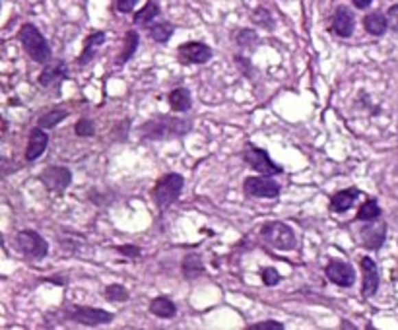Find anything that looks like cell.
<instances>
[{
  "label": "cell",
  "mask_w": 398,
  "mask_h": 330,
  "mask_svg": "<svg viewBox=\"0 0 398 330\" xmlns=\"http://www.w3.org/2000/svg\"><path fill=\"white\" fill-rule=\"evenodd\" d=\"M18 37L22 41L23 51L27 53V57L32 60H35V62H49L51 60V47L34 23H23Z\"/></svg>",
  "instance_id": "obj_1"
},
{
  "label": "cell",
  "mask_w": 398,
  "mask_h": 330,
  "mask_svg": "<svg viewBox=\"0 0 398 330\" xmlns=\"http://www.w3.org/2000/svg\"><path fill=\"white\" fill-rule=\"evenodd\" d=\"M183 185H185V179H183V175H179V173H169V175L161 177L156 182L154 191H152L154 202L158 204V208L163 210V208L173 204L181 196Z\"/></svg>",
  "instance_id": "obj_2"
},
{
  "label": "cell",
  "mask_w": 398,
  "mask_h": 330,
  "mask_svg": "<svg viewBox=\"0 0 398 330\" xmlns=\"http://www.w3.org/2000/svg\"><path fill=\"white\" fill-rule=\"evenodd\" d=\"M187 130H189V125L185 121L159 117V119H152V121H148L146 125L142 126V137L159 140V138L167 137H181Z\"/></svg>",
  "instance_id": "obj_3"
},
{
  "label": "cell",
  "mask_w": 398,
  "mask_h": 330,
  "mask_svg": "<svg viewBox=\"0 0 398 330\" xmlns=\"http://www.w3.org/2000/svg\"><path fill=\"white\" fill-rule=\"evenodd\" d=\"M262 237L270 247L278 250H294L297 245L294 229L290 228L288 224H282V222H272V224L264 226L262 228Z\"/></svg>",
  "instance_id": "obj_4"
},
{
  "label": "cell",
  "mask_w": 398,
  "mask_h": 330,
  "mask_svg": "<svg viewBox=\"0 0 398 330\" xmlns=\"http://www.w3.org/2000/svg\"><path fill=\"white\" fill-rule=\"evenodd\" d=\"M16 245H18V249L22 250L25 257H30V259H43V257H47V252H49L47 241L43 239L39 233L32 231V229H23V231H20V233L16 235Z\"/></svg>",
  "instance_id": "obj_5"
},
{
  "label": "cell",
  "mask_w": 398,
  "mask_h": 330,
  "mask_svg": "<svg viewBox=\"0 0 398 330\" xmlns=\"http://www.w3.org/2000/svg\"><path fill=\"white\" fill-rule=\"evenodd\" d=\"M41 182L45 185L51 193L60 194L69 189V185L72 182V173L67 167H60V165H53V167H47L41 171L39 175Z\"/></svg>",
  "instance_id": "obj_6"
},
{
  "label": "cell",
  "mask_w": 398,
  "mask_h": 330,
  "mask_svg": "<svg viewBox=\"0 0 398 330\" xmlns=\"http://www.w3.org/2000/svg\"><path fill=\"white\" fill-rule=\"evenodd\" d=\"M245 193L255 198H276L280 194V185L270 179V175L262 177H247L243 185Z\"/></svg>",
  "instance_id": "obj_7"
},
{
  "label": "cell",
  "mask_w": 398,
  "mask_h": 330,
  "mask_svg": "<svg viewBox=\"0 0 398 330\" xmlns=\"http://www.w3.org/2000/svg\"><path fill=\"white\" fill-rule=\"evenodd\" d=\"M70 320L80 322V325H86V327H100V325H109L113 322L115 315L113 313H107L103 309H93V307H74L69 311Z\"/></svg>",
  "instance_id": "obj_8"
},
{
  "label": "cell",
  "mask_w": 398,
  "mask_h": 330,
  "mask_svg": "<svg viewBox=\"0 0 398 330\" xmlns=\"http://www.w3.org/2000/svg\"><path fill=\"white\" fill-rule=\"evenodd\" d=\"M243 158H245V161L249 163L253 169L259 171L262 175H278V173H282V167L276 165V163L270 160V156L261 148L249 146V148L245 150Z\"/></svg>",
  "instance_id": "obj_9"
},
{
  "label": "cell",
  "mask_w": 398,
  "mask_h": 330,
  "mask_svg": "<svg viewBox=\"0 0 398 330\" xmlns=\"http://www.w3.org/2000/svg\"><path fill=\"white\" fill-rule=\"evenodd\" d=\"M177 55L185 64H204L212 58V49L200 41H191V43H183L177 49Z\"/></svg>",
  "instance_id": "obj_10"
},
{
  "label": "cell",
  "mask_w": 398,
  "mask_h": 330,
  "mask_svg": "<svg viewBox=\"0 0 398 330\" xmlns=\"http://www.w3.org/2000/svg\"><path fill=\"white\" fill-rule=\"evenodd\" d=\"M327 278L340 287H350L355 282V272L348 262L330 261L327 266Z\"/></svg>",
  "instance_id": "obj_11"
},
{
  "label": "cell",
  "mask_w": 398,
  "mask_h": 330,
  "mask_svg": "<svg viewBox=\"0 0 398 330\" xmlns=\"http://www.w3.org/2000/svg\"><path fill=\"white\" fill-rule=\"evenodd\" d=\"M385 239H387V226L385 224H367L362 229V243H364L365 249H381Z\"/></svg>",
  "instance_id": "obj_12"
},
{
  "label": "cell",
  "mask_w": 398,
  "mask_h": 330,
  "mask_svg": "<svg viewBox=\"0 0 398 330\" xmlns=\"http://www.w3.org/2000/svg\"><path fill=\"white\" fill-rule=\"evenodd\" d=\"M353 25H355V18H353L352 10H348L346 6L336 8L334 16H332V32L338 37H350L353 34Z\"/></svg>",
  "instance_id": "obj_13"
},
{
  "label": "cell",
  "mask_w": 398,
  "mask_h": 330,
  "mask_svg": "<svg viewBox=\"0 0 398 330\" xmlns=\"http://www.w3.org/2000/svg\"><path fill=\"white\" fill-rule=\"evenodd\" d=\"M362 272H364V290L362 294L364 297L375 296L377 290H379V270H377V264L373 259L364 257L362 259Z\"/></svg>",
  "instance_id": "obj_14"
},
{
  "label": "cell",
  "mask_w": 398,
  "mask_h": 330,
  "mask_svg": "<svg viewBox=\"0 0 398 330\" xmlns=\"http://www.w3.org/2000/svg\"><path fill=\"white\" fill-rule=\"evenodd\" d=\"M47 144H49V137L45 134V128H34L30 134V142H27V150H25V160L34 161L37 160L43 152H45Z\"/></svg>",
  "instance_id": "obj_15"
},
{
  "label": "cell",
  "mask_w": 398,
  "mask_h": 330,
  "mask_svg": "<svg viewBox=\"0 0 398 330\" xmlns=\"http://www.w3.org/2000/svg\"><path fill=\"white\" fill-rule=\"evenodd\" d=\"M67 72H69V69H67V64H65V62H60V60H57V62H51V64H49V67L41 72V74H39V84H41L43 88L57 86V84H60V82L67 78Z\"/></svg>",
  "instance_id": "obj_16"
},
{
  "label": "cell",
  "mask_w": 398,
  "mask_h": 330,
  "mask_svg": "<svg viewBox=\"0 0 398 330\" xmlns=\"http://www.w3.org/2000/svg\"><path fill=\"white\" fill-rule=\"evenodd\" d=\"M358 196H360V191H358V189H346V191H340V193H336L332 198H330V210L336 212V214L346 212V210L352 208L353 202L358 200Z\"/></svg>",
  "instance_id": "obj_17"
},
{
  "label": "cell",
  "mask_w": 398,
  "mask_h": 330,
  "mask_svg": "<svg viewBox=\"0 0 398 330\" xmlns=\"http://www.w3.org/2000/svg\"><path fill=\"white\" fill-rule=\"evenodd\" d=\"M364 25H365V32L371 35H375V37H381V35H385L388 27V20L385 14H381V12H373V14H367L364 18Z\"/></svg>",
  "instance_id": "obj_18"
},
{
  "label": "cell",
  "mask_w": 398,
  "mask_h": 330,
  "mask_svg": "<svg viewBox=\"0 0 398 330\" xmlns=\"http://www.w3.org/2000/svg\"><path fill=\"white\" fill-rule=\"evenodd\" d=\"M150 313L159 317V319H171V317H175L177 307H175V303L171 301L169 297L161 296L156 297V299L150 303Z\"/></svg>",
  "instance_id": "obj_19"
},
{
  "label": "cell",
  "mask_w": 398,
  "mask_h": 330,
  "mask_svg": "<svg viewBox=\"0 0 398 330\" xmlns=\"http://www.w3.org/2000/svg\"><path fill=\"white\" fill-rule=\"evenodd\" d=\"M103 41H105V34L103 32H95V34H91L88 39H86V47H84V51H82V55H80V64L84 67V64H88L93 55H95V51H97V47L103 45Z\"/></svg>",
  "instance_id": "obj_20"
},
{
  "label": "cell",
  "mask_w": 398,
  "mask_h": 330,
  "mask_svg": "<svg viewBox=\"0 0 398 330\" xmlns=\"http://www.w3.org/2000/svg\"><path fill=\"white\" fill-rule=\"evenodd\" d=\"M169 105L173 111L183 113L187 109H191V93L187 88H177L169 93Z\"/></svg>",
  "instance_id": "obj_21"
},
{
  "label": "cell",
  "mask_w": 398,
  "mask_h": 330,
  "mask_svg": "<svg viewBox=\"0 0 398 330\" xmlns=\"http://www.w3.org/2000/svg\"><path fill=\"white\" fill-rule=\"evenodd\" d=\"M137 49H138V34L137 32H128L125 37V49H123V53H121L119 58H117V64L121 67V64L128 62L130 57L137 53Z\"/></svg>",
  "instance_id": "obj_22"
},
{
  "label": "cell",
  "mask_w": 398,
  "mask_h": 330,
  "mask_svg": "<svg viewBox=\"0 0 398 330\" xmlns=\"http://www.w3.org/2000/svg\"><path fill=\"white\" fill-rule=\"evenodd\" d=\"M183 272H185V278H189V280H193L196 276H200V274H204V266H202V261L198 259V257H187L185 261H183Z\"/></svg>",
  "instance_id": "obj_23"
},
{
  "label": "cell",
  "mask_w": 398,
  "mask_h": 330,
  "mask_svg": "<svg viewBox=\"0 0 398 330\" xmlns=\"http://www.w3.org/2000/svg\"><path fill=\"white\" fill-rule=\"evenodd\" d=\"M69 117V111H65V109H55V111H49L45 113L41 119H39V126L41 128H53V126H57L58 123H62L65 119Z\"/></svg>",
  "instance_id": "obj_24"
},
{
  "label": "cell",
  "mask_w": 398,
  "mask_h": 330,
  "mask_svg": "<svg viewBox=\"0 0 398 330\" xmlns=\"http://www.w3.org/2000/svg\"><path fill=\"white\" fill-rule=\"evenodd\" d=\"M159 14V6L154 2V0H150L148 4L142 8L140 12L134 14V23H140V25H144V23H150L156 16Z\"/></svg>",
  "instance_id": "obj_25"
},
{
  "label": "cell",
  "mask_w": 398,
  "mask_h": 330,
  "mask_svg": "<svg viewBox=\"0 0 398 330\" xmlns=\"http://www.w3.org/2000/svg\"><path fill=\"white\" fill-rule=\"evenodd\" d=\"M381 216V208L377 204L375 200H367L362 204L360 212H358V220L360 222H373L377 217Z\"/></svg>",
  "instance_id": "obj_26"
},
{
  "label": "cell",
  "mask_w": 398,
  "mask_h": 330,
  "mask_svg": "<svg viewBox=\"0 0 398 330\" xmlns=\"http://www.w3.org/2000/svg\"><path fill=\"white\" fill-rule=\"evenodd\" d=\"M171 35H173V25L169 23H156L150 27V37L158 43H167Z\"/></svg>",
  "instance_id": "obj_27"
},
{
  "label": "cell",
  "mask_w": 398,
  "mask_h": 330,
  "mask_svg": "<svg viewBox=\"0 0 398 330\" xmlns=\"http://www.w3.org/2000/svg\"><path fill=\"white\" fill-rule=\"evenodd\" d=\"M105 297L109 299V301H126L128 299V292H126L125 285H107L105 287Z\"/></svg>",
  "instance_id": "obj_28"
},
{
  "label": "cell",
  "mask_w": 398,
  "mask_h": 330,
  "mask_svg": "<svg viewBox=\"0 0 398 330\" xmlns=\"http://www.w3.org/2000/svg\"><path fill=\"white\" fill-rule=\"evenodd\" d=\"M259 41V35L255 34L253 30H241L237 34V43L241 47H255Z\"/></svg>",
  "instance_id": "obj_29"
},
{
  "label": "cell",
  "mask_w": 398,
  "mask_h": 330,
  "mask_svg": "<svg viewBox=\"0 0 398 330\" xmlns=\"http://www.w3.org/2000/svg\"><path fill=\"white\" fill-rule=\"evenodd\" d=\"M76 134L78 137H93V132H95V126L91 123L90 119H80L78 123H76Z\"/></svg>",
  "instance_id": "obj_30"
},
{
  "label": "cell",
  "mask_w": 398,
  "mask_h": 330,
  "mask_svg": "<svg viewBox=\"0 0 398 330\" xmlns=\"http://www.w3.org/2000/svg\"><path fill=\"white\" fill-rule=\"evenodd\" d=\"M262 282L266 285H276L278 282H280V274H278V270L276 268H272V266H268V268H262Z\"/></svg>",
  "instance_id": "obj_31"
},
{
  "label": "cell",
  "mask_w": 398,
  "mask_h": 330,
  "mask_svg": "<svg viewBox=\"0 0 398 330\" xmlns=\"http://www.w3.org/2000/svg\"><path fill=\"white\" fill-rule=\"evenodd\" d=\"M284 325L278 320H266V322H259V325H250L249 330H282Z\"/></svg>",
  "instance_id": "obj_32"
},
{
  "label": "cell",
  "mask_w": 398,
  "mask_h": 330,
  "mask_svg": "<svg viewBox=\"0 0 398 330\" xmlns=\"http://www.w3.org/2000/svg\"><path fill=\"white\" fill-rule=\"evenodd\" d=\"M387 20H388V27L398 34V4H395V6H390V8H388Z\"/></svg>",
  "instance_id": "obj_33"
},
{
  "label": "cell",
  "mask_w": 398,
  "mask_h": 330,
  "mask_svg": "<svg viewBox=\"0 0 398 330\" xmlns=\"http://www.w3.org/2000/svg\"><path fill=\"white\" fill-rule=\"evenodd\" d=\"M138 4V0H117V10L121 14H128L134 10V6Z\"/></svg>",
  "instance_id": "obj_34"
},
{
  "label": "cell",
  "mask_w": 398,
  "mask_h": 330,
  "mask_svg": "<svg viewBox=\"0 0 398 330\" xmlns=\"http://www.w3.org/2000/svg\"><path fill=\"white\" fill-rule=\"evenodd\" d=\"M117 250H119L121 255L128 257V259H138V257L142 255V250L138 249V247H130V245H126V247H117Z\"/></svg>",
  "instance_id": "obj_35"
},
{
  "label": "cell",
  "mask_w": 398,
  "mask_h": 330,
  "mask_svg": "<svg viewBox=\"0 0 398 330\" xmlns=\"http://www.w3.org/2000/svg\"><path fill=\"white\" fill-rule=\"evenodd\" d=\"M352 2L358 6V8H360V10H364V8H367L373 0H352Z\"/></svg>",
  "instance_id": "obj_36"
}]
</instances>
